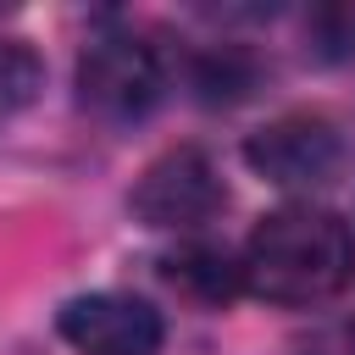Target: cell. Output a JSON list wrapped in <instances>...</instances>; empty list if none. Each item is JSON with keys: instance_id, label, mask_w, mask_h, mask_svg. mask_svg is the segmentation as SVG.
I'll return each mask as SVG.
<instances>
[{"instance_id": "cell-1", "label": "cell", "mask_w": 355, "mask_h": 355, "mask_svg": "<svg viewBox=\"0 0 355 355\" xmlns=\"http://www.w3.org/2000/svg\"><path fill=\"white\" fill-rule=\"evenodd\" d=\"M244 272V294L266 300V305H327L355 283V233L338 211L294 200L266 211L239 255Z\"/></svg>"}, {"instance_id": "cell-5", "label": "cell", "mask_w": 355, "mask_h": 355, "mask_svg": "<svg viewBox=\"0 0 355 355\" xmlns=\"http://www.w3.org/2000/svg\"><path fill=\"white\" fill-rule=\"evenodd\" d=\"M55 333L78 355H161V344H166L161 311L139 294H122V288L72 294L55 311Z\"/></svg>"}, {"instance_id": "cell-4", "label": "cell", "mask_w": 355, "mask_h": 355, "mask_svg": "<svg viewBox=\"0 0 355 355\" xmlns=\"http://www.w3.org/2000/svg\"><path fill=\"white\" fill-rule=\"evenodd\" d=\"M166 67L139 33H100L78 55V100L105 122H139L155 111Z\"/></svg>"}, {"instance_id": "cell-8", "label": "cell", "mask_w": 355, "mask_h": 355, "mask_svg": "<svg viewBox=\"0 0 355 355\" xmlns=\"http://www.w3.org/2000/svg\"><path fill=\"white\" fill-rule=\"evenodd\" d=\"M250 78H255V67H250L244 50H211V55L194 67V89H200L205 100H239V94L250 89Z\"/></svg>"}, {"instance_id": "cell-2", "label": "cell", "mask_w": 355, "mask_h": 355, "mask_svg": "<svg viewBox=\"0 0 355 355\" xmlns=\"http://www.w3.org/2000/svg\"><path fill=\"white\" fill-rule=\"evenodd\" d=\"M128 211L155 233H194V227H205L227 211L222 166L200 144H172L133 178Z\"/></svg>"}, {"instance_id": "cell-6", "label": "cell", "mask_w": 355, "mask_h": 355, "mask_svg": "<svg viewBox=\"0 0 355 355\" xmlns=\"http://www.w3.org/2000/svg\"><path fill=\"white\" fill-rule=\"evenodd\" d=\"M161 277H166L183 300H194V305H205V311H222V305H233V300L244 294L239 255L222 250V244H178V250L161 261Z\"/></svg>"}, {"instance_id": "cell-9", "label": "cell", "mask_w": 355, "mask_h": 355, "mask_svg": "<svg viewBox=\"0 0 355 355\" xmlns=\"http://www.w3.org/2000/svg\"><path fill=\"white\" fill-rule=\"evenodd\" d=\"M311 33L322 39L327 55H349L355 50V6H327L311 17Z\"/></svg>"}, {"instance_id": "cell-3", "label": "cell", "mask_w": 355, "mask_h": 355, "mask_svg": "<svg viewBox=\"0 0 355 355\" xmlns=\"http://www.w3.org/2000/svg\"><path fill=\"white\" fill-rule=\"evenodd\" d=\"M244 161L272 189L311 194V189H327L344 172L349 144H344L338 122H327L316 111H288V116H272L266 128H255L244 139Z\"/></svg>"}, {"instance_id": "cell-7", "label": "cell", "mask_w": 355, "mask_h": 355, "mask_svg": "<svg viewBox=\"0 0 355 355\" xmlns=\"http://www.w3.org/2000/svg\"><path fill=\"white\" fill-rule=\"evenodd\" d=\"M44 83V61L33 55V44L22 39H0V116L22 111Z\"/></svg>"}]
</instances>
